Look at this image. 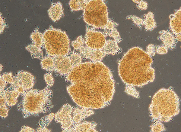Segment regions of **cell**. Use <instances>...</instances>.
<instances>
[{
    "instance_id": "17",
    "label": "cell",
    "mask_w": 181,
    "mask_h": 132,
    "mask_svg": "<svg viewBox=\"0 0 181 132\" xmlns=\"http://www.w3.org/2000/svg\"><path fill=\"white\" fill-rule=\"evenodd\" d=\"M32 44L43 49L44 48L43 34L40 32L38 28L35 29L30 36Z\"/></svg>"
},
{
    "instance_id": "27",
    "label": "cell",
    "mask_w": 181,
    "mask_h": 132,
    "mask_svg": "<svg viewBox=\"0 0 181 132\" xmlns=\"http://www.w3.org/2000/svg\"><path fill=\"white\" fill-rule=\"evenodd\" d=\"M126 18L131 19L135 25L140 29H141L142 26L144 25V20L135 15H131L128 16Z\"/></svg>"
},
{
    "instance_id": "20",
    "label": "cell",
    "mask_w": 181,
    "mask_h": 132,
    "mask_svg": "<svg viewBox=\"0 0 181 132\" xmlns=\"http://www.w3.org/2000/svg\"><path fill=\"white\" fill-rule=\"evenodd\" d=\"M40 64L42 69L47 71L52 72L53 70L54 61L52 57L46 55L41 60Z\"/></svg>"
},
{
    "instance_id": "25",
    "label": "cell",
    "mask_w": 181,
    "mask_h": 132,
    "mask_svg": "<svg viewBox=\"0 0 181 132\" xmlns=\"http://www.w3.org/2000/svg\"><path fill=\"white\" fill-rule=\"evenodd\" d=\"M125 92L127 94L131 95L135 98L139 97V93L135 88L134 86L126 85Z\"/></svg>"
},
{
    "instance_id": "13",
    "label": "cell",
    "mask_w": 181,
    "mask_h": 132,
    "mask_svg": "<svg viewBox=\"0 0 181 132\" xmlns=\"http://www.w3.org/2000/svg\"><path fill=\"white\" fill-rule=\"evenodd\" d=\"M159 33L160 35L157 37V39L162 41L167 49L172 50L176 48L178 41L174 34L168 30H162Z\"/></svg>"
},
{
    "instance_id": "18",
    "label": "cell",
    "mask_w": 181,
    "mask_h": 132,
    "mask_svg": "<svg viewBox=\"0 0 181 132\" xmlns=\"http://www.w3.org/2000/svg\"><path fill=\"white\" fill-rule=\"evenodd\" d=\"M103 49L106 54H111L112 55H115L120 50L117 43L115 40H112L106 41Z\"/></svg>"
},
{
    "instance_id": "21",
    "label": "cell",
    "mask_w": 181,
    "mask_h": 132,
    "mask_svg": "<svg viewBox=\"0 0 181 132\" xmlns=\"http://www.w3.org/2000/svg\"><path fill=\"white\" fill-rule=\"evenodd\" d=\"M89 0H71L69 2L70 8L72 11L80 10L84 11Z\"/></svg>"
},
{
    "instance_id": "9",
    "label": "cell",
    "mask_w": 181,
    "mask_h": 132,
    "mask_svg": "<svg viewBox=\"0 0 181 132\" xmlns=\"http://www.w3.org/2000/svg\"><path fill=\"white\" fill-rule=\"evenodd\" d=\"M72 110V107L66 104L55 114L54 118L55 121L61 124L62 130L68 128L72 125L73 121L71 114Z\"/></svg>"
},
{
    "instance_id": "2",
    "label": "cell",
    "mask_w": 181,
    "mask_h": 132,
    "mask_svg": "<svg viewBox=\"0 0 181 132\" xmlns=\"http://www.w3.org/2000/svg\"><path fill=\"white\" fill-rule=\"evenodd\" d=\"M152 63V58L142 49L132 48L118 61L119 75L125 85L143 86L154 79Z\"/></svg>"
},
{
    "instance_id": "22",
    "label": "cell",
    "mask_w": 181,
    "mask_h": 132,
    "mask_svg": "<svg viewBox=\"0 0 181 132\" xmlns=\"http://www.w3.org/2000/svg\"><path fill=\"white\" fill-rule=\"evenodd\" d=\"M26 49L30 53L32 58H37L41 60L43 59L42 49L35 46L33 44L26 46Z\"/></svg>"
},
{
    "instance_id": "14",
    "label": "cell",
    "mask_w": 181,
    "mask_h": 132,
    "mask_svg": "<svg viewBox=\"0 0 181 132\" xmlns=\"http://www.w3.org/2000/svg\"><path fill=\"white\" fill-rule=\"evenodd\" d=\"M169 26L173 33L174 35L181 32V9L176 10L174 14L170 16Z\"/></svg>"
},
{
    "instance_id": "7",
    "label": "cell",
    "mask_w": 181,
    "mask_h": 132,
    "mask_svg": "<svg viewBox=\"0 0 181 132\" xmlns=\"http://www.w3.org/2000/svg\"><path fill=\"white\" fill-rule=\"evenodd\" d=\"M52 57L54 61L53 71L61 75L68 74L74 67L81 64V56L75 52L69 55Z\"/></svg>"
},
{
    "instance_id": "37",
    "label": "cell",
    "mask_w": 181,
    "mask_h": 132,
    "mask_svg": "<svg viewBox=\"0 0 181 132\" xmlns=\"http://www.w3.org/2000/svg\"><path fill=\"white\" fill-rule=\"evenodd\" d=\"M118 25V23L109 19L105 29L110 30L114 28L115 27L117 26Z\"/></svg>"
},
{
    "instance_id": "6",
    "label": "cell",
    "mask_w": 181,
    "mask_h": 132,
    "mask_svg": "<svg viewBox=\"0 0 181 132\" xmlns=\"http://www.w3.org/2000/svg\"><path fill=\"white\" fill-rule=\"evenodd\" d=\"M83 19L95 28L105 29L109 19L107 8L103 1L89 0L84 11Z\"/></svg>"
},
{
    "instance_id": "40",
    "label": "cell",
    "mask_w": 181,
    "mask_h": 132,
    "mask_svg": "<svg viewBox=\"0 0 181 132\" xmlns=\"http://www.w3.org/2000/svg\"><path fill=\"white\" fill-rule=\"evenodd\" d=\"M21 132H35V130L26 125H24L22 127L21 130L20 131Z\"/></svg>"
},
{
    "instance_id": "23",
    "label": "cell",
    "mask_w": 181,
    "mask_h": 132,
    "mask_svg": "<svg viewBox=\"0 0 181 132\" xmlns=\"http://www.w3.org/2000/svg\"><path fill=\"white\" fill-rule=\"evenodd\" d=\"M54 114L53 113H51L49 115L42 117L38 122V126L40 127L47 126L54 118Z\"/></svg>"
},
{
    "instance_id": "31",
    "label": "cell",
    "mask_w": 181,
    "mask_h": 132,
    "mask_svg": "<svg viewBox=\"0 0 181 132\" xmlns=\"http://www.w3.org/2000/svg\"><path fill=\"white\" fill-rule=\"evenodd\" d=\"M3 79L8 84H12L14 81V76L11 72H5L0 75Z\"/></svg>"
},
{
    "instance_id": "26",
    "label": "cell",
    "mask_w": 181,
    "mask_h": 132,
    "mask_svg": "<svg viewBox=\"0 0 181 132\" xmlns=\"http://www.w3.org/2000/svg\"><path fill=\"white\" fill-rule=\"evenodd\" d=\"M72 120L73 122L75 123H79L83 120L81 113V109L77 107H75L73 111Z\"/></svg>"
},
{
    "instance_id": "28",
    "label": "cell",
    "mask_w": 181,
    "mask_h": 132,
    "mask_svg": "<svg viewBox=\"0 0 181 132\" xmlns=\"http://www.w3.org/2000/svg\"><path fill=\"white\" fill-rule=\"evenodd\" d=\"M108 35L113 38L114 40L117 44L122 40L117 29L115 27L110 30H108Z\"/></svg>"
},
{
    "instance_id": "24",
    "label": "cell",
    "mask_w": 181,
    "mask_h": 132,
    "mask_svg": "<svg viewBox=\"0 0 181 132\" xmlns=\"http://www.w3.org/2000/svg\"><path fill=\"white\" fill-rule=\"evenodd\" d=\"M14 81L11 86L20 94L25 93L26 91L22 85L19 82L15 76H14Z\"/></svg>"
},
{
    "instance_id": "43",
    "label": "cell",
    "mask_w": 181,
    "mask_h": 132,
    "mask_svg": "<svg viewBox=\"0 0 181 132\" xmlns=\"http://www.w3.org/2000/svg\"><path fill=\"white\" fill-rule=\"evenodd\" d=\"M177 41H181V33L174 35Z\"/></svg>"
},
{
    "instance_id": "38",
    "label": "cell",
    "mask_w": 181,
    "mask_h": 132,
    "mask_svg": "<svg viewBox=\"0 0 181 132\" xmlns=\"http://www.w3.org/2000/svg\"><path fill=\"white\" fill-rule=\"evenodd\" d=\"M0 32L1 34L3 32L4 30L5 27L7 25L6 23L5 22V20L4 18L2 16V14L0 13Z\"/></svg>"
},
{
    "instance_id": "42",
    "label": "cell",
    "mask_w": 181,
    "mask_h": 132,
    "mask_svg": "<svg viewBox=\"0 0 181 132\" xmlns=\"http://www.w3.org/2000/svg\"><path fill=\"white\" fill-rule=\"evenodd\" d=\"M8 83L0 76V89H4Z\"/></svg>"
},
{
    "instance_id": "34",
    "label": "cell",
    "mask_w": 181,
    "mask_h": 132,
    "mask_svg": "<svg viewBox=\"0 0 181 132\" xmlns=\"http://www.w3.org/2000/svg\"><path fill=\"white\" fill-rule=\"evenodd\" d=\"M168 49L164 45H160L156 46V52L159 54H166L168 52Z\"/></svg>"
},
{
    "instance_id": "15",
    "label": "cell",
    "mask_w": 181,
    "mask_h": 132,
    "mask_svg": "<svg viewBox=\"0 0 181 132\" xmlns=\"http://www.w3.org/2000/svg\"><path fill=\"white\" fill-rule=\"evenodd\" d=\"M49 16L53 22L59 20L64 15L63 9L59 2L53 3L47 11Z\"/></svg>"
},
{
    "instance_id": "30",
    "label": "cell",
    "mask_w": 181,
    "mask_h": 132,
    "mask_svg": "<svg viewBox=\"0 0 181 132\" xmlns=\"http://www.w3.org/2000/svg\"><path fill=\"white\" fill-rule=\"evenodd\" d=\"M160 121H157L151 126V131L160 132L165 130V128L163 125Z\"/></svg>"
},
{
    "instance_id": "12",
    "label": "cell",
    "mask_w": 181,
    "mask_h": 132,
    "mask_svg": "<svg viewBox=\"0 0 181 132\" xmlns=\"http://www.w3.org/2000/svg\"><path fill=\"white\" fill-rule=\"evenodd\" d=\"M70 127L62 130L63 132H98L95 129L97 124L93 121H84L81 123L74 122Z\"/></svg>"
},
{
    "instance_id": "1",
    "label": "cell",
    "mask_w": 181,
    "mask_h": 132,
    "mask_svg": "<svg viewBox=\"0 0 181 132\" xmlns=\"http://www.w3.org/2000/svg\"><path fill=\"white\" fill-rule=\"evenodd\" d=\"M71 84L67 92L78 105L97 109L109 105L115 92V82L108 68L100 61L81 63L66 75Z\"/></svg>"
},
{
    "instance_id": "29",
    "label": "cell",
    "mask_w": 181,
    "mask_h": 132,
    "mask_svg": "<svg viewBox=\"0 0 181 132\" xmlns=\"http://www.w3.org/2000/svg\"><path fill=\"white\" fill-rule=\"evenodd\" d=\"M84 40L81 35L78 37L76 40L71 42V45L75 49L78 50L81 46L84 45Z\"/></svg>"
},
{
    "instance_id": "8",
    "label": "cell",
    "mask_w": 181,
    "mask_h": 132,
    "mask_svg": "<svg viewBox=\"0 0 181 132\" xmlns=\"http://www.w3.org/2000/svg\"><path fill=\"white\" fill-rule=\"evenodd\" d=\"M108 34V30L100 32L95 30L93 27L87 26L85 36L86 46L94 49L103 50Z\"/></svg>"
},
{
    "instance_id": "41",
    "label": "cell",
    "mask_w": 181,
    "mask_h": 132,
    "mask_svg": "<svg viewBox=\"0 0 181 132\" xmlns=\"http://www.w3.org/2000/svg\"><path fill=\"white\" fill-rule=\"evenodd\" d=\"M51 131V129H48L45 127H38L37 129V132H49Z\"/></svg>"
},
{
    "instance_id": "39",
    "label": "cell",
    "mask_w": 181,
    "mask_h": 132,
    "mask_svg": "<svg viewBox=\"0 0 181 132\" xmlns=\"http://www.w3.org/2000/svg\"><path fill=\"white\" fill-rule=\"evenodd\" d=\"M148 4L147 3L143 0H141L137 5V8L140 10H146L148 8Z\"/></svg>"
},
{
    "instance_id": "32",
    "label": "cell",
    "mask_w": 181,
    "mask_h": 132,
    "mask_svg": "<svg viewBox=\"0 0 181 132\" xmlns=\"http://www.w3.org/2000/svg\"><path fill=\"white\" fill-rule=\"evenodd\" d=\"M44 78L47 86L51 87L53 85L54 79L51 72L45 74L44 76Z\"/></svg>"
},
{
    "instance_id": "36",
    "label": "cell",
    "mask_w": 181,
    "mask_h": 132,
    "mask_svg": "<svg viewBox=\"0 0 181 132\" xmlns=\"http://www.w3.org/2000/svg\"><path fill=\"white\" fill-rule=\"evenodd\" d=\"M5 91L4 89H0V106L6 105Z\"/></svg>"
},
{
    "instance_id": "19",
    "label": "cell",
    "mask_w": 181,
    "mask_h": 132,
    "mask_svg": "<svg viewBox=\"0 0 181 132\" xmlns=\"http://www.w3.org/2000/svg\"><path fill=\"white\" fill-rule=\"evenodd\" d=\"M144 25L145 31H151L156 27V24L154 19V14L149 12L147 14L144 15Z\"/></svg>"
},
{
    "instance_id": "10",
    "label": "cell",
    "mask_w": 181,
    "mask_h": 132,
    "mask_svg": "<svg viewBox=\"0 0 181 132\" xmlns=\"http://www.w3.org/2000/svg\"><path fill=\"white\" fill-rule=\"evenodd\" d=\"M79 54L83 58L91 60L93 61H100L106 55L102 50L94 49L84 45L78 49Z\"/></svg>"
},
{
    "instance_id": "11",
    "label": "cell",
    "mask_w": 181,
    "mask_h": 132,
    "mask_svg": "<svg viewBox=\"0 0 181 132\" xmlns=\"http://www.w3.org/2000/svg\"><path fill=\"white\" fill-rule=\"evenodd\" d=\"M15 76L24 87L26 91L32 88L35 82V78L30 72L24 70L17 71Z\"/></svg>"
},
{
    "instance_id": "4",
    "label": "cell",
    "mask_w": 181,
    "mask_h": 132,
    "mask_svg": "<svg viewBox=\"0 0 181 132\" xmlns=\"http://www.w3.org/2000/svg\"><path fill=\"white\" fill-rule=\"evenodd\" d=\"M47 86L42 90L32 89L21 94L22 99L17 106L23 118L30 116H37L40 113L46 114L52 107L51 98L52 91Z\"/></svg>"
},
{
    "instance_id": "16",
    "label": "cell",
    "mask_w": 181,
    "mask_h": 132,
    "mask_svg": "<svg viewBox=\"0 0 181 132\" xmlns=\"http://www.w3.org/2000/svg\"><path fill=\"white\" fill-rule=\"evenodd\" d=\"M6 105L8 106L15 105L17 103V99L20 94L11 86L5 90Z\"/></svg>"
},
{
    "instance_id": "44",
    "label": "cell",
    "mask_w": 181,
    "mask_h": 132,
    "mask_svg": "<svg viewBox=\"0 0 181 132\" xmlns=\"http://www.w3.org/2000/svg\"><path fill=\"white\" fill-rule=\"evenodd\" d=\"M134 2L138 4L139 2V0H132Z\"/></svg>"
},
{
    "instance_id": "3",
    "label": "cell",
    "mask_w": 181,
    "mask_h": 132,
    "mask_svg": "<svg viewBox=\"0 0 181 132\" xmlns=\"http://www.w3.org/2000/svg\"><path fill=\"white\" fill-rule=\"evenodd\" d=\"M180 99L170 89L162 88L154 95L149 106L150 114L153 119L168 122L179 112Z\"/></svg>"
},
{
    "instance_id": "33",
    "label": "cell",
    "mask_w": 181,
    "mask_h": 132,
    "mask_svg": "<svg viewBox=\"0 0 181 132\" xmlns=\"http://www.w3.org/2000/svg\"><path fill=\"white\" fill-rule=\"evenodd\" d=\"M146 53L150 57L154 56L156 53V46L153 44H149L146 48Z\"/></svg>"
},
{
    "instance_id": "5",
    "label": "cell",
    "mask_w": 181,
    "mask_h": 132,
    "mask_svg": "<svg viewBox=\"0 0 181 132\" xmlns=\"http://www.w3.org/2000/svg\"><path fill=\"white\" fill-rule=\"evenodd\" d=\"M43 35L46 55L52 57L68 55L70 40L65 32L50 25Z\"/></svg>"
},
{
    "instance_id": "35",
    "label": "cell",
    "mask_w": 181,
    "mask_h": 132,
    "mask_svg": "<svg viewBox=\"0 0 181 132\" xmlns=\"http://www.w3.org/2000/svg\"><path fill=\"white\" fill-rule=\"evenodd\" d=\"M8 109L6 105L0 106V115L3 118H5L8 115Z\"/></svg>"
}]
</instances>
